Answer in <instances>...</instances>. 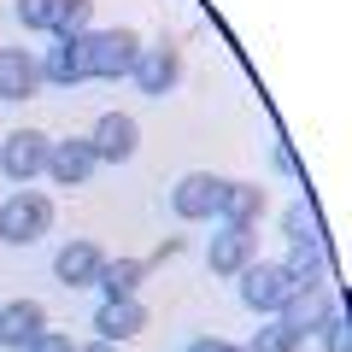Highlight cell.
<instances>
[{
	"label": "cell",
	"instance_id": "e0dca14e",
	"mask_svg": "<svg viewBox=\"0 0 352 352\" xmlns=\"http://www.w3.org/2000/svg\"><path fill=\"white\" fill-rule=\"evenodd\" d=\"M141 329H147V305L141 300H100V311H94V340H135Z\"/></svg>",
	"mask_w": 352,
	"mask_h": 352
},
{
	"label": "cell",
	"instance_id": "30bf717a",
	"mask_svg": "<svg viewBox=\"0 0 352 352\" xmlns=\"http://www.w3.org/2000/svg\"><path fill=\"white\" fill-rule=\"evenodd\" d=\"M335 311H340L335 288H300V294H294L288 305H282V323H288L294 335L305 340V335H317V329H323V323H329Z\"/></svg>",
	"mask_w": 352,
	"mask_h": 352
},
{
	"label": "cell",
	"instance_id": "5b68a950",
	"mask_svg": "<svg viewBox=\"0 0 352 352\" xmlns=\"http://www.w3.org/2000/svg\"><path fill=\"white\" fill-rule=\"evenodd\" d=\"M88 147H94V159H100V164H129V159H135V147H141V124L129 112H100V118H94Z\"/></svg>",
	"mask_w": 352,
	"mask_h": 352
},
{
	"label": "cell",
	"instance_id": "7402d4cb",
	"mask_svg": "<svg viewBox=\"0 0 352 352\" xmlns=\"http://www.w3.org/2000/svg\"><path fill=\"white\" fill-rule=\"evenodd\" d=\"M53 6H59V0H18L12 12H18L24 30H47V36H53Z\"/></svg>",
	"mask_w": 352,
	"mask_h": 352
},
{
	"label": "cell",
	"instance_id": "484cf974",
	"mask_svg": "<svg viewBox=\"0 0 352 352\" xmlns=\"http://www.w3.org/2000/svg\"><path fill=\"white\" fill-rule=\"evenodd\" d=\"M76 352H118L112 340H76Z\"/></svg>",
	"mask_w": 352,
	"mask_h": 352
},
{
	"label": "cell",
	"instance_id": "2e32d148",
	"mask_svg": "<svg viewBox=\"0 0 352 352\" xmlns=\"http://www.w3.org/2000/svg\"><path fill=\"white\" fill-rule=\"evenodd\" d=\"M41 88V65L30 47H0V100H30Z\"/></svg>",
	"mask_w": 352,
	"mask_h": 352
},
{
	"label": "cell",
	"instance_id": "6da1fadb",
	"mask_svg": "<svg viewBox=\"0 0 352 352\" xmlns=\"http://www.w3.org/2000/svg\"><path fill=\"white\" fill-rule=\"evenodd\" d=\"M53 229V200L36 188H18L0 200V241L6 247H36L41 235Z\"/></svg>",
	"mask_w": 352,
	"mask_h": 352
},
{
	"label": "cell",
	"instance_id": "d4e9b609",
	"mask_svg": "<svg viewBox=\"0 0 352 352\" xmlns=\"http://www.w3.org/2000/svg\"><path fill=\"white\" fill-rule=\"evenodd\" d=\"M182 352H241V346H235V340H217V335H194Z\"/></svg>",
	"mask_w": 352,
	"mask_h": 352
},
{
	"label": "cell",
	"instance_id": "52a82bcc",
	"mask_svg": "<svg viewBox=\"0 0 352 352\" xmlns=\"http://www.w3.org/2000/svg\"><path fill=\"white\" fill-rule=\"evenodd\" d=\"M94 170H100V159H94V147H88V135H65V141L47 147V170L41 176H53L59 188H82Z\"/></svg>",
	"mask_w": 352,
	"mask_h": 352
},
{
	"label": "cell",
	"instance_id": "44dd1931",
	"mask_svg": "<svg viewBox=\"0 0 352 352\" xmlns=\"http://www.w3.org/2000/svg\"><path fill=\"white\" fill-rule=\"evenodd\" d=\"M282 235H288V247H300V241H323V229H317V212H311V200H294L288 212H282Z\"/></svg>",
	"mask_w": 352,
	"mask_h": 352
},
{
	"label": "cell",
	"instance_id": "4fadbf2b",
	"mask_svg": "<svg viewBox=\"0 0 352 352\" xmlns=\"http://www.w3.org/2000/svg\"><path fill=\"white\" fill-rule=\"evenodd\" d=\"M282 276L294 282V294H300V288H335V276H329V247H323V241H300V247H288Z\"/></svg>",
	"mask_w": 352,
	"mask_h": 352
},
{
	"label": "cell",
	"instance_id": "cb8c5ba5",
	"mask_svg": "<svg viewBox=\"0 0 352 352\" xmlns=\"http://www.w3.org/2000/svg\"><path fill=\"white\" fill-rule=\"evenodd\" d=\"M24 352H76V340H71V335H59V329H41V335L30 340Z\"/></svg>",
	"mask_w": 352,
	"mask_h": 352
},
{
	"label": "cell",
	"instance_id": "7a4b0ae2",
	"mask_svg": "<svg viewBox=\"0 0 352 352\" xmlns=\"http://www.w3.org/2000/svg\"><path fill=\"white\" fill-rule=\"evenodd\" d=\"M82 47H88V76H106V82H124L135 71V59H141L135 30H88Z\"/></svg>",
	"mask_w": 352,
	"mask_h": 352
},
{
	"label": "cell",
	"instance_id": "9c48e42d",
	"mask_svg": "<svg viewBox=\"0 0 352 352\" xmlns=\"http://www.w3.org/2000/svg\"><path fill=\"white\" fill-rule=\"evenodd\" d=\"M100 264H106V252L94 247V241L76 235V241H65V247L53 252V276H59L65 288L82 294V288H94V282H100Z\"/></svg>",
	"mask_w": 352,
	"mask_h": 352
},
{
	"label": "cell",
	"instance_id": "603a6c76",
	"mask_svg": "<svg viewBox=\"0 0 352 352\" xmlns=\"http://www.w3.org/2000/svg\"><path fill=\"white\" fill-rule=\"evenodd\" d=\"M317 335H323V352H352V329H346V317H340V311L329 317Z\"/></svg>",
	"mask_w": 352,
	"mask_h": 352
},
{
	"label": "cell",
	"instance_id": "7c38bea8",
	"mask_svg": "<svg viewBox=\"0 0 352 352\" xmlns=\"http://www.w3.org/2000/svg\"><path fill=\"white\" fill-rule=\"evenodd\" d=\"M135 88L141 94H170L176 82H182V59H176V41H164V47H141L135 59Z\"/></svg>",
	"mask_w": 352,
	"mask_h": 352
},
{
	"label": "cell",
	"instance_id": "d6986e66",
	"mask_svg": "<svg viewBox=\"0 0 352 352\" xmlns=\"http://www.w3.org/2000/svg\"><path fill=\"white\" fill-rule=\"evenodd\" d=\"M88 24H94V0H59L53 6V36L59 41H82Z\"/></svg>",
	"mask_w": 352,
	"mask_h": 352
},
{
	"label": "cell",
	"instance_id": "ac0fdd59",
	"mask_svg": "<svg viewBox=\"0 0 352 352\" xmlns=\"http://www.w3.org/2000/svg\"><path fill=\"white\" fill-rule=\"evenodd\" d=\"M141 282H147V264L141 258H106L94 288H100V300H135Z\"/></svg>",
	"mask_w": 352,
	"mask_h": 352
},
{
	"label": "cell",
	"instance_id": "3957f363",
	"mask_svg": "<svg viewBox=\"0 0 352 352\" xmlns=\"http://www.w3.org/2000/svg\"><path fill=\"white\" fill-rule=\"evenodd\" d=\"M235 282H241V300H247L258 317H282V305L294 300V282L282 276V264H264V258H252Z\"/></svg>",
	"mask_w": 352,
	"mask_h": 352
},
{
	"label": "cell",
	"instance_id": "8fae6325",
	"mask_svg": "<svg viewBox=\"0 0 352 352\" xmlns=\"http://www.w3.org/2000/svg\"><path fill=\"white\" fill-rule=\"evenodd\" d=\"M270 212V194L258 188V182H223L217 188V217L235 229H258V217Z\"/></svg>",
	"mask_w": 352,
	"mask_h": 352
},
{
	"label": "cell",
	"instance_id": "4316f807",
	"mask_svg": "<svg viewBox=\"0 0 352 352\" xmlns=\"http://www.w3.org/2000/svg\"><path fill=\"white\" fill-rule=\"evenodd\" d=\"M0 305H6V300H0Z\"/></svg>",
	"mask_w": 352,
	"mask_h": 352
},
{
	"label": "cell",
	"instance_id": "9a60e30c",
	"mask_svg": "<svg viewBox=\"0 0 352 352\" xmlns=\"http://www.w3.org/2000/svg\"><path fill=\"white\" fill-rule=\"evenodd\" d=\"M36 65H41V82H59V88L88 82V47L82 41H59L53 36V47L36 53Z\"/></svg>",
	"mask_w": 352,
	"mask_h": 352
},
{
	"label": "cell",
	"instance_id": "ba28073f",
	"mask_svg": "<svg viewBox=\"0 0 352 352\" xmlns=\"http://www.w3.org/2000/svg\"><path fill=\"white\" fill-rule=\"evenodd\" d=\"M217 188H223V176H212V170L176 176V188H170L176 217H182V223H206V217H217Z\"/></svg>",
	"mask_w": 352,
	"mask_h": 352
},
{
	"label": "cell",
	"instance_id": "8992f818",
	"mask_svg": "<svg viewBox=\"0 0 352 352\" xmlns=\"http://www.w3.org/2000/svg\"><path fill=\"white\" fill-rule=\"evenodd\" d=\"M252 258H258V229L223 223L212 241H206V270H212V276H241Z\"/></svg>",
	"mask_w": 352,
	"mask_h": 352
},
{
	"label": "cell",
	"instance_id": "ffe728a7",
	"mask_svg": "<svg viewBox=\"0 0 352 352\" xmlns=\"http://www.w3.org/2000/svg\"><path fill=\"white\" fill-rule=\"evenodd\" d=\"M300 346H305V340L294 335V329L282 323V317H264V323H258V335H252L241 352H300Z\"/></svg>",
	"mask_w": 352,
	"mask_h": 352
},
{
	"label": "cell",
	"instance_id": "277c9868",
	"mask_svg": "<svg viewBox=\"0 0 352 352\" xmlns=\"http://www.w3.org/2000/svg\"><path fill=\"white\" fill-rule=\"evenodd\" d=\"M47 147L53 135H41V129H12V135H0V170L12 182H36L47 170Z\"/></svg>",
	"mask_w": 352,
	"mask_h": 352
},
{
	"label": "cell",
	"instance_id": "5bb4252c",
	"mask_svg": "<svg viewBox=\"0 0 352 352\" xmlns=\"http://www.w3.org/2000/svg\"><path fill=\"white\" fill-rule=\"evenodd\" d=\"M47 329V311H41V300H6L0 305V352L12 346V352H24L30 340Z\"/></svg>",
	"mask_w": 352,
	"mask_h": 352
}]
</instances>
